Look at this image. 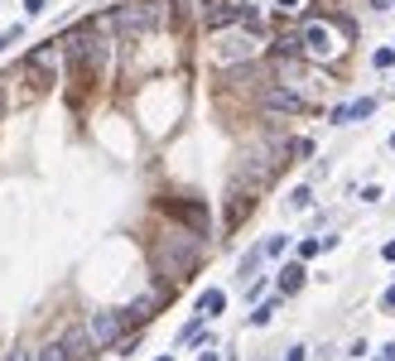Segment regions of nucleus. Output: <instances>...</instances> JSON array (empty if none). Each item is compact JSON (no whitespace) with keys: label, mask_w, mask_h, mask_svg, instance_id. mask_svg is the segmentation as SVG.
Instances as JSON below:
<instances>
[{"label":"nucleus","mask_w":395,"mask_h":361,"mask_svg":"<svg viewBox=\"0 0 395 361\" xmlns=\"http://www.w3.org/2000/svg\"><path fill=\"white\" fill-rule=\"evenodd\" d=\"M285 246H290V236H270L265 241V256H285Z\"/></svg>","instance_id":"nucleus-19"},{"label":"nucleus","mask_w":395,"mask_h":361,"mask_svg":"<svg viewBox=\"0 0 395 361\" xmlns=\"http://www.w3.org/2000/svg\"><path fill=\"white\" fill-rule=\"evenodd\" d=\"M261 101H265L270 111H285V116L308 111V96H304V91H295L290 82H285V87H265V91H261Z\"/></svg>","instance_id":"nucleus-5"},{"label":"nucleus","mask_w":395,"mask_h":361,"mask_svg":"<svg viewBox=\"0 0 395 361\" xmlns=\"http://www.w3.org/2000/svg\"><path fill=\"white\" fill-rule=\"evenodd\" d=\"M58 58H63V44H53V49H34V53H29V73L58 68Z\"/></svg>","instance_id":"nucleus-10"},{"label":"nucleus","mask_w":395,"mask_h":361,"mask_svg":"<svg viewBox=\"0 0 395 361\" xmlns=\"http://www.w3.org/2000/svg\"><path fill=\"white\" fill-rule=\"evenodd\" d=\"M236 0H202V24L207 29H227V24H236Z\"/></svg>","instance_id":"nucleus-8"},{"label":"nucleus","mask_w":395,"mask_h":361,"mask_svg":"<svg viewBox=\"0 0 395 361\" xmlns=\"http://www.w3.org/2000/svg\"><path fill=\"white\" fill-rule=\"evenodd\" d=\"M261 261H265V246H261V251H246V256H241V284H251V279L261 274Z\"/></svg>","instance_id":"nucleus-13"},{"label":"nucleus","mask_w":395,"mask_h":361,"mask_svg":"<svg viewBox=\"0 0 395 361\" xmlns=\"http://www.w3.org/2000/svg\"><path fill=\"white\" fill-rule=\"evenodd\" d=\"M299 44H304V58H313V63H328V58L342 53V39H337V29L328 19H308L299 29Z\"/></svg>","instance_id":"nucleus-3"},{"label":"nucleus","mask_w":395,"mask_h":361,"mask_svg":"<svg viewBox=\"0 0 395 361\" xmlns=\"http://www.w3.org/2000/svg\"><path fill=\"white\" fill-rule=\"evenodd\" d=\"M308 202H313V193H308V188H295V193H290V207H295V212H304Z\"/></svg>","instance_id":"nucleus-16"},{"label":"nucleus","mask_w":395,"mask_h":361,"mask_svg":"<svg viewBox=\"0 0 395 361\" xmlns=\"http://www.w3.org/2000/svg\"><path fill=\"white\" fill-rule=\"evenodd\" d=\"M371 10H391V0H371Z\"/></svg>","instance_id":"nucleus-28"},{"label":"nucleus","mask_w":395,"mask_h":361,"mask_svg":"<svg viewBox=\"0 0 395 361\" xmlns=\"http://www.w3.org/2000/svg\"><path fill=\"white\" fill-rule=\"evenodd\" d=\"M155 303H159L155 294H140V299L125 308V323H150V318H155Z\"/></svg>","instance_id":"nucleus-12"},{"label":"nucleus","mask_w":395,"mask_h":361,"mask_svg":"<svg viewBox=\"0 0 395 361\" xmlns=\"http://www.w3.org/2000/svg\"><path fill=\"white\" fill-rule=\"evenodd\" d=\"M251 53H256V29H236V34L222 39L217 63H236V58H251Z\"/></svg>","instance_id":"nucleus-6"},{"label":"nucleus","mask_w":395,"mask_h":361,"mask_svg":"<svg viewBox=\"0 0 395 361\" xmlns=\"http://www.w3.org/2000/svg\"><path fill=\"white\" fill-rule=\"evenodd\" d=\"M367 116H376V96H357L347 106H333V125H357Z\"/></svg>","instance_id":"nucleus-7"},{"label":"nucleus","mask_w":395,"mask_h":361,"mask_svg":"<svg viewBox=\"0 0 395 361\" xmlns=\"http://www.w3.org/2000/svg\"><path fill=\"white\" fill-rule=\"evenodd\" d=\"M299 284H304V265H299V261H290V265L280 270V289H285V294H295Z\"/></svg>","instance_id":"nucleus-15"},{"label":"nucleus","mask_w":395,"mask_h":361,"mask_svg":"<svg viewBox=\"0 0 395 361\" xmlns=\"http://www.w3.org/2000/svg\"><path fill=\"white\" fill-rule=\"evenodd\" d=\"M381 361H395V342H386V347H381Z\"/></svg>","instance_id":"nucleus-23"},{"label":"nucleus","mask_w":395,"mask_h":361,"mask_svg":"<svg viewBox=\"0 0 395 361\" xmlns=\"http://www.w3.org/2000/svg\"><path fill=\"white\" fill-rule=\"evenodd\" d=\"M270 318H275V303H261V308H256V313H251V323H256V328H265V323H270Z\"/></svg>","instance_id":"nucleus-17"},{"label":"nucleus","mask_w":395,"mask_h":361,"mask_svg":"<svg viewBox=\"0 0 395 361\" xmlns=\"http://www.w3.org/2000/svg\"><path fill=\"white\" fill-rule=\"evenodd\" d=\"M381 256H386V261H395V241H386V251H381Z\"/></svg>","instance_id":"nucleus-26"},{"label":"nucleus","mask_w":395,"mask_h":361,"mask_svg":"<svg viewBox=\"0 0 395 361\" xmlns=\"http://www.w3.org/2000/svg\"><path fill=\"white\" fill-rule=\"evenodd\" d=\"M270 5H275V10H280V15H299V10H304V5H308V0H270Z\"/></svg>","instance_id":"nucleus-18"},{"label":"nucleus","mask_w":395,"mask_h":361,"mask_svg":"<svg viewBox=\"0 0 395 361\" xmlns=\"http://www.w3.org/2000/svg\"><path fill=\"white\" fill-rule=\"evenodd\" d=\"M381 303H386V308H395V284L386 289V299H381Z\"/></svg>","instance_id":"nucleus-24"},{"label":"nucleus","mask_w":395,"mask_h":361,"mask_svg":"<svg viewBox=\"0 0 395 361\" xmlns=\"http://www.w3.org/2000/svg\"><path fill=\"white\" fill-rule=\"evenodd\" d=\"M5 44H10V34H0V49H5Z\"/></svg>","instance_id":"nucleus-29"},{"label":"nucleus","mask_w":395,"mask_h":361,"mask_svg":"<svg viewBox=\"0 0 395 361\" xmlns=\"http://www.w3.org/2000/svg\"><path fill=\"white\" fill-rule=\"evenodd\" d=\"M198 265V246L193 236H184V231H174V236H164L159 246H155V270L164 274V279H188Z\"/></svg>","instance_id":"nucleus-2"},{"label":"nucleus","mask_w":395,"mask_h":361,"mask_svg":"<svg viewBox=\"0 0 395 361\" xmlns=\"http://www.w3.org/2000/svg\"><path fill=\"white\" fill-rule=\"evenodd\" d=\"M391 150H395V135H391Z\"/></svg>","instance_id":"nucleus-31"},{"label":"nucleus","mask_w":395,"mask_h":361,"mask_svg":"<svg viewBox=\"0 0 395 361\" xmlns=\"http://www.w3.org/2000/svg\"><path fill=\"white\" fill-rule=\"evenodd\" d=\"M159 5L155 0H125V5H116L106 19H101L97 29H116V34H125V39H140V34H150L155 24H159Z\"/></svg>","instance_id":"nucleus-1"},{"label":"nucleus","mask_w":395,"mask_h":361,"mask_svg":"<svg viewBox=\"0 0 395 361\" xmlns=\"http://www.w3.org/2000/svg\"><path fill=\"white\" fill-rule=\"evenodd\" d=\"M198 361H222V357H217V347L207 342V347H202V357H198Z\"/></svg>","instance_id":"nucleus-22"},{"label":"nucleus","mask_w":395,"mask_h":361,"mask_svg":"<svg viewBox=\"0 0 395 361\" xmlns=\"http://www.w3.org/2000/svg\"><path fill=\"white\" fill-rule=\"evenodd\" d=\"M87 342H92V333H82V328H73V333H68V342H63V347H68V357L78 361V357H87Z\"/></svg>","instance_id":"nucleus-14"},{"label":"nucleus","mask_w":395,"mask_h":361,"mask_svg":"<svg viewBox=\"0 0 395 361\" xmlns=\"http://www.w3.org/2000/svg\"><path fill=\"white\" fill-rule=\"evenodd\" d=\"M5 361H29V352H10V357H5Z\"/></svg>","instance_id":"nucleus-27"},{"label":"nucleus","mask_w":395,"mask_h":361,"mask_svg":"<svg viewBox=\"0 0 395 361\" xmlns=\"http://www.w3.org/2000/svg\"><path fill=\"white\" fill-rule=\"evenodd\" d=\"M227 308V294L222 289H207V294H198V318H217Z\"/></svg>","instance_id":"nucleus-11"},{"label":"nucleus","mask_w":395,"mask_h":361,"mask_svg":"<svg viewBox=\"0 0 395 361\" xmlns=\"http://www.w3.org/2000/svg\"><path fill=\"white\" fill-rule=\"evenodd\" d=\"M121 328H125V313H111V308L92 313V323H87V333H92L97 347H116L121 342Z\"/></svg>","instance_id":"nucleus-4"},{"label":"nucleus","mask_w":395,"mask_h":361,"mask_svg":"<svg viewBox=\"0 0 395 361\" xmlns=\"http://www.w3.org/2000/svg\"><path fill=\"white\" fill-rule=\"evenodd\" d=\"M285 361H304V347H290V357Z\"/></svg>","instance_id":"nucleus-25"},{"label":"nucleus","mask_w":395,"mask_h":361,"mask_svg":"<svg viewBox=\"0 0 395 361\" xmlns=\"http://www.w3.org/2000/svg\"><path fill=\"white\" fill-rule=\"evenodd\" d=\"M39 361H73V357H68V347H44V357Z\"/></svg>","instance_id":"nucleus-20"},{"label":"nucleus","mask_w":395,"mask_h":361,"mask_svg":"<svg viewBox=\"0 0 395 361\" xmlns=\"http://www.w3.org/2000/svg\"><path fill=\"white\" fill-rule=\"evenodd\" d=\"M169 212H174L179 222H188L193 236H207V207H202V202H169Z\"/></svg>","instance_id":"nucleus-9"},{"label":"nucleus","mask_w":395,"mask_h":361,"mask_svg":"<svg viewBox=\"0 0 395 361\" xmlns=\"http://www.w3.org/2000/svg\"><path fill=\"white\" fill-rule=\"evenodd\" d=\"M44 5H49V0H24V15H39Z\"/></svg>","instance_id":"nucleus-21"},{"label":"nucleus","mask_w":395,"mask_h":361,"mask_svg":"<svg viewBox=\"0 0 395 361\" xmlns=\"http://www.w3.org/2000/svg\"><path fill=\"white\" fill-rule=\"evenodd\" d=\"M155 361H174V357H155Z\"/></svg>","instance_id":"nucleus-30"}]
</instances>
